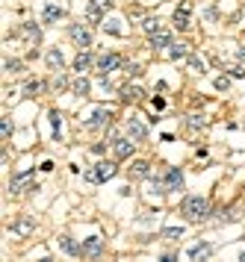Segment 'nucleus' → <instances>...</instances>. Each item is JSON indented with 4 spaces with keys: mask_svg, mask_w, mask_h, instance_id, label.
I'll list each match as a JSON object with an SVG mask.
<instances>
[{
    "mask_svg": "<svg viewBox=\"0 0 245 262\" xmlns=\"http://www.w3.org/2000/svg\"><path fill=\"white\" fill-rule=\"evenodd\" d=\"M183 56H189V45L174 42V45L168 47V59H183Z\"/></svg>",
    "mask_w": 245,
    "mask_h": 262,
    "instance_id": "nucleus-24",
    "label": "nucleus"
},
{
    "mask_svg": "<svg viewBox=\"0 0 245 262\" xmlns=\"http://www.w3.org/2000/svg\"><path fill=\"white\" fill-rule=\"evenodd\" d=\"M59 247H62L68 256H83V245H77L71 236H59Z\"/></svg>",
    "mask_w": 245,
    "mask_h": 262,
    "instance_id": "nucleus-18",
    "label": "nucleus"
},
{
    "mask_svg": "<svg viewBox=\"0 0 245 262\" xmlns=\"http://www.w3.org/2000/svg\"><path fill=\"white\" fill-rule=\"evenodd\" d=\"M204 127H207V118H204V115H189V118H186V130H189V133L204 130Z\"/></svg>",
    "mask_w": 245,
    "mask_h": 262,
    "instance_id": "nucleus-29",
    "label": "nucleus"
},
{
    "mask_svg": "<svg viewBox=\"0 0 245 262\" xmlns=\"http://www.w3.org/2000/svg\"><path fill=\"white\" fill-rule=\"evenodd\" d=\"M115 0H89V6H86V21L95 27V24H103V15H107L113 9Z\"/></svg>",
    "mask_w": 245,
    "mask_h": 262,
    "instance_id": "nucleus-4",
    "label": "nucleus"
},
{
    "mask_svg": "<svg viewBox=\"0 0 245 262\" xmlns=\"http://www.w3.org/2000/svg\"><path fill=\"white\" fill-rule=\"evenodd\" d=\"M95 62H98V56L89 53V50H83V53L74 56V71H89V68H95Z\"/></svg>",
    "mask_w": 245,
    "mask_h": 262,
    "instance_id": "nucleus-15",
    "label": "nucleus"
},
{
    "mask_svg": "<svg viewBox=\"0 0 245 262\" xmlns=\"http://www.w3.org/2000/svg\"><path fill=\"white\" fill-rule=\"evenodd\" d=\"M18 32L24 35V39H30V42H39V39H42V30H39L36 24H33V21L21 24V30H18Z\"/></svg>",
    "mask_w": 245,
    "mask_h": 262,
    "instance_id": "nucleus-23",
    "label": "nucleus"
},
{
    "mask_svg": "<svg viewBox=\"0 0 245 262\" xmlns=\"http://www.w3.org/2000/svg\"><path fill=\"white\" fill-rule=\"evenodd\" d=\"M65 86H71V83H68V77H65V74H59V77H56V83H53V89H65Z\"/></svg>",
    "mask_w": 245,
    "mask_h": 262,
    "instance_id": "nucleus-36",
    "label": "nucleus"
},
{
    "mask_svg": "<svg viewBox=\"0 0 245 262\" xmlns=\"http://www.w3.org/2000/svg\"><path fill=\"white\" fill-rule=\"evenodd\" d=\"M127 133H130L136 141H145V139H148V124H145L142 118H130V121H127Z\"/></svg>",
    "mask_w": 245,
    "mask_h": 262,
    "instance_id": "nucleus-10",
    "label": "nucleus"
},
{
    "mask_svg": "<svg viewBox=\"0 0 245 262\" xmlns=\"http://www.w3.org/2000/svg\"><path fill=\"white\" fill-rule=\"evenodd\" d=\"M163 180H165V185H168V192H180V189H183V171H180V168H168V171L163 174Z\"/></svg>",
    "mask_w": 245,
    "mask_h": 262,
    "instance_id": "nucleus-9",
    "label": "nucleus"
},
{
    "mask_svg": "<svg viewBox=\"0 0 245 262\" xmlns=\"http://www.w3.org/2000/svg\"><path fill=\"white\" fill-rule=\"evenodd\" d=\"M210 203L204 200V198H198V195H189V198H183V203H180V215L189 221V224H201V221H207L210 218Z\"/></svg>",
    "mask_w": 245,
    "mask_h": 262,
    "instance_id": "nucleus-1",
    "label": "nucleus"
},
{
    "mask_svg": "<svg viewBox=\"0 0 245 262\" xmlns=\"http://www.w3.org/2000/svg\"><path fill=\"white\" fill-rule=\"evenodd\" d=\"M45 62H48V68H50V71H62V65H65L62 50H59V47H50V50L45 53Z\"/></svg>",
    "mask_w": 245,
    "mask_h": 262,
    "instance_id": "nucleus-20",
    "label": "nucleus"
},
{
    "mask_svg": "<svg viewBox=\"0 0 245 262\" xmlns=\"http://www.w3.org/2000/svg\"><path fill=\"white\" fill-rule=\"evenodd\" d=\"M148 192L154 198H163V195H168V185H165V180H151L148 183Z\"/></svg>",
    "mask_w": 245,
    "mask_h": 262,
    "instance_id": "nucleus-25",
    "label": "nucleus"
},
{
    "mask_svg": "<svg viewBox=\"0 0 245 262\" xmlns=\"http://www.w3.org/2000/svg\"><path fill=\"white\" fill-rule=\"evenodd\" d=\"M189 18H192V3H180L178 12H174V18H171L174 30H189Z\"/></svg>",
    "mask_w": 245,
    "mask_h": 262,
    "instance_id": "nucleus-8",
    "label": "nucleus"
},
{
    "mask_svg": "<svg viewBox=\"0 0 245 262\" xmlns=\"http://www.w3.org/2000/svg\"><path fill=\"white\" fill-rule=\"evenodd\" d=\"M142 89L139 86H121L118 89V97H121V103H136V100H142Z\"/></svg>",
    "mask_w": 245,
    "mask_h": 262,
    "instance_id": "nucleus-14",
    "label": "nucleus"
},
{
    "mask_svg": "<svg viewBox=\"0 0 245 262\" xmlns=\"http://www.w3.org/2000/svg\"><path fill=\"white\" fill-rule=\"evenodd\" d=\"M68 35H71V42L77 45V47H92V32H89V27L86 24H71L68 27Z\"/></svg>",
    "mask_w": 245,
    "mask_h": 262,
    "instance_id": "nucleus-7",
    "label": "nucleus"
},
{
    "mask_svg": "<svg viewBox=\"0 0 245 262\" xmlns=\"http://www.w3.org/2000/svg\"><path fill=\"white\" fill-rule=\"evenodd\" d=\"M6 71L18 74V71H24V62H21V59H6Z\"/></svg>",
    "mask_w": 245,
    "mask_h": 262,
    "instance_id": "nucleus-33",
    "label": "nucleus"
},
{
    "mask_svg": "<svg viewBox=\"0 0 245 262\" xmlns=\"http://www.w3.org/2000/svg\"><path fill=\"white\" fill-rule=\"evenodd\" d=\"M33 189H39L36 180H33V171H21V174H15V177H12V183H9V192H12V195L33 192Z\"/></svg>",
    "mask_w": 245,
    "mask_h": 262,
    "instance_id": "nucleus-5",
    "label": "nucleus"
},
{
    "mask_svg": "<svg viewBox=\"0 0 245 262\" xmlns=\"http://www.w3.org/2000/svg\"><path fill=\"white\" fill-rule=\"evenodd\" d=\"M100 250H103V239H100V236H89V239L83 242V256H86V259L100 256Z\"/></svg>",
    "mask_w": 245,
    "mask_h": 262,
    "instance_id": "nucleus-12",
    "label": "nucleus"
},
{
    "mask_svg": "<svg viewBox=\"0 0 245 262\" xmlns=\"http://www.w3.org/2000/svg\"><path fill=\"white\" fill-rule=\"evenodd\" d=\"M0 130H3V139L12 136V118H0Z\"/></svg>",
    "mask_w": 245,
    "mask_h": 262,
    "instance_id": "nucleus-34",
    "label": "nucleus"
},
{
    "mask_svg": "<svg viewBox=\"0 0 245 262\" xmlns=\"http://www.w3.org/2000/svg\"><path fill=\"white\" fill-rule=\"evenodd\" d=\"M213 86H216L219 92H228V89H230V80H228V77H216V80H213Z\"/></svg>",
    "mask_w": 245,
    "mask_h": 262,
    "instance_id": "nucleus-35",
    "label": "nucleus"
},
{
    "mask_svg": "<svg viewBox=\"0 0 245 262\" xmlns=\"http://www.w3.org/2000/svg\"><path fill=\"white\" fill-rule=\"evenodd\" d=\"M33 230H36V221H33V218H18V221L12 224V233H15V236H30Z\"/></svg>",
    "mask_w": 245,
    "mask_h": 262,
    "instance_id": "nucleus-21",
    "label": "nucleus"
},
{
    "mask_svg": "<svg viewBox=\"0 0 245 262\" xmlns=\"http://www.w3.org/2000/svg\"><path fill=\"white\" fill-rule=\"evenodd\" d=\"M228 74H230V77H245V71H242L239 65H233V68H228Z\"/></svg>",
    "mask_w": 245,
    "mask_h": 262,
    "instance_id": "nucleus-38",
    "label": "nucleus"
},
{
    "mask_svg": "<svg viewBox=\"0 0 245 262\" xmlns=\"http://www.w3.org/2000/svg\"><path fill=\"white\" fill-rule=\"evenodd\" d=\"M171 45H174V42H171V32H168V30H160V32L151 35V47H154V50H168Z\"/></svg>",
    "mask_w": 245,
    "mask_h": 262,
    "instance_id": "nucleus-13",
    "label": "nucleus"
},
{
    "mask_svg": "<svg viewBox=\"0 0 245 262\" xmlns=\"http://www.w3.org/2000/svg\"><path fill=\"white\" fill-rule=\"evenodd\" d=\"M118 68H124V56H121V53H103V56H98V62H95L98 77H107V74H113V71H118Z\"/></svg>",
    "mask_w": 245,
    "mask_h": 262,
    "instance_id": "nucleus-3",
    "label": "nucleus"
},
{
    "mask_svg": "<svg viewBox=\"0 0 245 262\" xmlns=\"http://www.w3.org/2000/svg\"><path fill=\"white\" fill-rule=\"evenodd\" d=\"M142 30H145L148 35H154V32H160V30H165V27H163L160 18H145V21H142Z\"/></svg>",
    "mask_w": 245,
    "mask_h": 262,
    "instance_id": "nucleus-28",
    "label": "nucleus"
},
{
    "mask_svg": "<svg viewBox=\"0 0 245 262\" xmlns=\"http://www.w3.org/2000/svg\"><path fill=\"white\" fill-rule=\"evenodd\" d=\"M210 253H213V245H210V242H195V245L186 250L189 259H204V256H210Z\"/></svg>",
    "mask_w": 245,
    "mask_h": 262,
    "instance_id": "nucleus-16",
    "label": "nucleus"
},
{
    "mask_svg": "<svg viewBox=\"0 0 245 262\" xmlns=\"http://www.w3.org/2000/svg\"><path fill=\"white\" fill-rule=\"evenodd\" d=\"M163 236H165V239H180V236H183V227H165Z\"/></svg>",
    "mask_w": 245,
    "mask_h": 262,
    "instance_id": "nucleus-32",
    "label": "nucleus"
},
{
    "mask_svg": "<svg viewBox=\"0 0 245 262\" xmlns=\"http://www.w3.org/2000/svg\"><path fill=\"white\" fill-rule=\"evenodd\" d=\"M133 141H127V139H113V154H115V159H130L133 156Z\"/></svg>",
    "mask_w": 245,
    "mask_h": 262,
    "instance_id": "nucleus-11",
    "label": "nucleus"
},
{
    "mask_svg": "<svg viewBox=\"0 0 245 262\" xmlns=\"http://www.w3.org/2000/svg\"><path fill=\"white\" fill-rule=\"evenodd\" d=\"M130 177H133V180H148V177H151V165H148L145 159H136V162L130 165Z\"/></svg>",
    "mask_w": 245,
    "mask_h": 262,
    "instance_id": "nucleus-17",
    "label": "nucleus"
},
{
    "mask_svg": "<svg viewBox=\"0 0 245 262\" xmlns=\"http://www.w3.org/2000/svg\"><path fill=\"white\" fill-rule=\"evenodd\" d=\"M151 103H154V109H163V106H165V97H160V94H157Z\"/></svg>",
    "mask_w": 245,
    "mask_h": 262,
    "instance_id": "nucleus-39",
    "label": "nucleus"
},
{
    "mask_svg": "<svg viewBox=\"0 0 245 262\" xmlns=\"http://www.w3.org/2000/svg\"><path fill=\"white\" fill-rule=\"evenodd\" d=\"M110 121H113V109H107V106H98V109H92V112H89L86 127H89V130H100V127H107Z\"/></svg>",
    "mask_w": 245,
    "mask_h": 262,
    "instance_id": "nucleus-6",
    "label": "nucleus"
},
{
    "mask_svg": "<svg viewBox=\"0 0 245 262\" xmlns=\"http://www.w3.org/2000/svg\"><path fill=\"white\" fill-rule=\"evenodd\" d=\"M62 18H65V12H62L59 6L45 3V9H42V21H45V24H56V21H62Z\"/></svg>",
    "mask_w": 245,
    "mask_h": 262,
    "instance_id": "nucleus-19",
    "label": "nucleus"
},
{
    "mask_svg": "<svg viewBox=\"0 0 245 262\" xmlns=\"http://www.w3.org/2000/svg\"><path fill=\"white\" fill-rule=\"evenodd\" d=\"M89 89H92V86H89V80H86V77H77V80H71V92H74L77 97L89 94Z\"/></svg>",
    "mask_w": 245,
    "mask_h": 262,
    "instance_id": "nucleus-26",
    "label": "nucleus"
},
{
    "mask_svg": "<svg viewBox=\"0 0 245 262\" xmlns=\"http://www.w3.org/2000/svg\"><path fill=\"white\" fill-rule=\"evenodd\" d=\"M39 168H42V171H53V162H50V159H45V162H42Z\"/></svg>",
    "mask_w": 245,
    "mask_h": 262,
    "instance_id": "nucleus-40",
    "label": "nucleus"
},
{
    "mask_svg": "<svg viewBox=\"0 0 245 262\" xmlns=\"http://www.w3.org/2000/svg\"><path fill=\"white\" fill-rule=\"evenodd\" d=\"M236 56H239V59H245V47H239V50H236Z\"/></svg>",
    "mask_w": 245,
    "mask_h": 262,
    "instance_id": "nucleus-41",
    "label": "nucleus"
},
{
    "mask_svg": "<svg viewBox=\"0 0 245 262\" xmlns=\"http://www.w3.org/2000/svg\"><path fill=\"white\" fill-rule=\"evenodd\" d=\"M103 32H110V35H121V24L113 18V21H103Z\"/></svg>",
    "mask_w": 245,
    "mask_h": 262,
    "instance_id": "nucleus-31",
    "label": "nucleus"
},
{
    "mask_svg": "<svg viewBox=\"0 0 245 262\" xmlns=\"http://www.w3.org/2000/svg\"><path fill=\"white\" fill-rule=\"evenodd\" d=\"M115 171H118V165H115V162L100 159L92 171H86V180H89V183H107V180H113V177H115Z\"/></svg>",
    "mask_w": 245,
    "mask_h": 262,
    "instance_id": "nucleus-2",
    "label": "nucleus"
},
{
    "mask_svg": "<svg viewBox=\"0 0 245 262\" xmlns=\"http://www.w3.org/2000/svg\"><path fill=\"white\" fill-rule=\"evenodd\" d=\"M45 89H48V83H42V80H27L21 92H24V97H36V94H42Z\"/></svg>",
    "mask_w": 245,
    "mask_h": 262,
    "instance_id": "nucleus-22",
    "label": "nucleus"
},
{
    "mask_svg": "<svg viewBox=\"0 0 245 262\" xmlns=\"http://www.w3.org/2000/svg\"><path fill=\"white\" fill-rule=\"evenodd\" d=\"M127 74L130 77H142V65H127Z\"/></svg>",
    "mask_w": 245,
    "mask_h": 262,
    "instance_id": "nucleus-37",
    "label": "nucleus"
},
{
    "mask_svg": "<svg viewBox=\"0 0 245 262\" xmlns=\"http://www.w3.org/2000/svg\"><path fill=\"white\" fill-rule=\"evenodd\" d=\"M48 118H50V127H53V139L59 141V136H62V115H59L56 109H50V115H48Z\"/></svg>",
    "mask_w": 245,
    "mask_h": 262,
    "instance_id": "nucleus-27",
    "label": "nucleus"
},
{
    "mask_svg": "<svg viewBox=\"0 0 245 262\" xmlns=\"http://www.w3.org/2000/svg\"><path fill=\"white\" fill-rule=\"evenodd\" d=\"M186 68H189L192 74H204V62H201L198 56H192V53L186 56Z\"/></svg>",
    "mask_w": 245,
    "mask_h": 262,
    "instance_id": "nucleus-30",
    "label": "nucleus"
}]
</instances>
